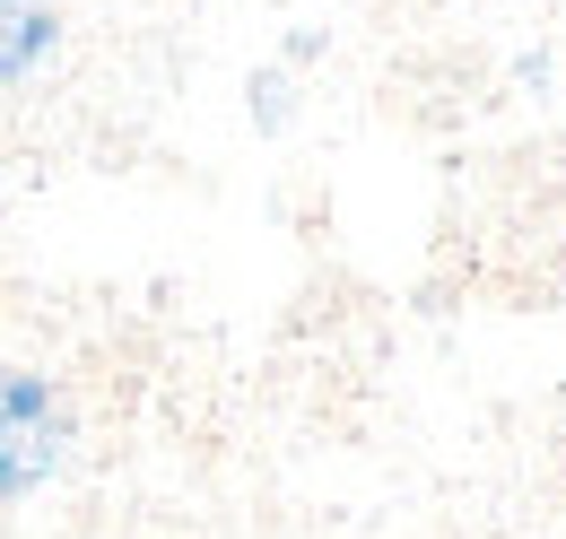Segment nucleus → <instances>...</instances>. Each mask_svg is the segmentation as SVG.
<instances>
[{"label": "nucleus", "instance_id": "1", "mask_svg": "<svg viewBox=\"0 0 566 539\" xmlns=\"http://www.w3.org/2000/svg\"><path fill=\"white\" fill-rule=\"evenodd\" d=\"M192 0H0V201L114 166L192 62Z\"/></svg>", "mask_w": 566, "mask_h": 539}, {"label": "nucleus", "instance_id": "2", "mask_svg": "<svg viewBox=\"0 0 566 539\" xmlns=\"http://www.w3.org/2000/svg\"><path fill=\"white\" fill-rule=\"evenodd\" d=\"M78 453L71 426V392L53 374H27V366H0V505L35 496L44 478H62Z\"/></svg>", "mask_w": 566, "mask_h": 539}]
</instances>
